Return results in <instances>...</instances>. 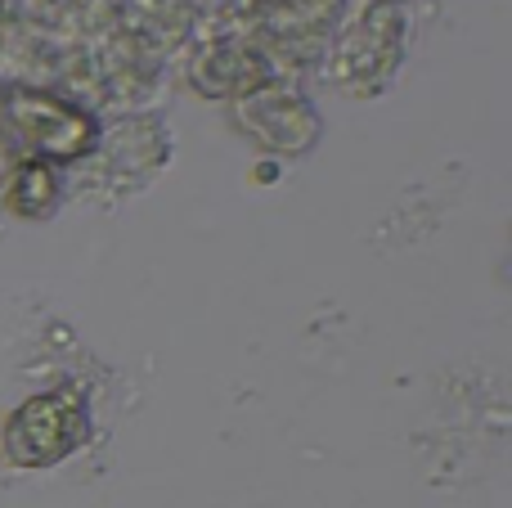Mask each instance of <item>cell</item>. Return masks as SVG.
I'll return each mask as SVG.
<instances>
[{"mask_svg":"<svg viewBox=\"0 0 512 508\" xmlns=\"http://www.w3.org/2000/svg\"><path fill=\"white\" fill-rule=\"evenodd\" d=\"M378 5H400V0H378Z\"/></svg>","mask_w":512,"mask_h":508,"instance_id":"obj_8","label":"cell"},{"mask_svg":"<svg viewBox=\"0 0 512 508\" xmlns=\"http://www.w3.org/2000/svg\"><path fill=\"white\" fill-rule=\"evenodd\" d=\"M171 135L162 126V117H131V122L113 126L108 135H99L95 149L86 158H95V176L104 185H144L153 171L167 162Z\"/></svg>","mask_w":512,"mask_h":508,"instance_id":"obj_4","label":"cell"},{"mask_svg":"<svg viewBox=\"0 0 512 508\" xmlns=\"http://www.w3.org/2000/svg\"><path fill=\"white\" fill-rule=\"evenodd\" d=\"M261 54L243 50V45H207L203 59L194 63V81L203 95H252L261 86Z\"/></svg>","mask_w":512,"mask_h":508,"instance_id":"obj_6","label":"cell"},{"mask_svg":"<svg viewBox=\"0 0 512 508\" xmlns=\"http://www.w3.org/2000/svg\"><path fill=\"white\" fill-rule=\"evenodd\" d=\"M54 194H59V180L45 162H18L14 180H9V207L23 216H45L54 207Z\"/></svg>","mask_w":512,"mask_h":508,"instance_id":"obj_7","label":"cell"},{"mask_svg":"<svg viewBox=\"0 0 512 508\" xmlns=\"http://www.w3.org/2000/svg\"><path fill=\"white\" fill-rule=\"evenodd\" d=\"M234 117L256 144L274 153H306L315 149L319 131H324L315 104L288 86H256L252 95L234 104Z\"/></svg>","mask_w":512,"mask_h":508,"instance_id":"obj_3","label":"cell"},{"mask_svg":"<svg viewBox=\"0 0 512 508\" xmlns=\"http://www.w3.org/2000/svg\"><path fill=\"white\" fill-rule=\"evenodd\" d=\"M81 428V410L68 396H36L9 423V455L18 464H54L68 455Z\"/></svg>","mask_w":512,"mask_h":508,"instance_id":"obj_5","label":"cell"},{"mask_svg":"<svg viewBox=\"0 0 512 508\" xmlns=\"http://www.w3.org/2000/svg\"><path fill=\"white\" fill-rule=\"evenodd\" d=\"M5 131L18 149L27 153L23 162H77L95 149L99 131L90 113L77 104L50 95V90H9L5 95Z\"/></svg>","mask_w":512,"mask_h":508,"instance_id":"obj_2","label":"cell"},{"mask_svg":"<svg viewBox=\"0 0 512 508\" xmlns=\"http://www.w3.org/2000/svg\"><path fill=\"white\" fill-rule=\"evenodd\" d=\"M409 41V18L400 5H378L373 0L333 45L328 72L346 95H382L396 81L400 63H405Z\"/></svg>","mask_w":512,"mask_h":508,"instance_id":"obj_1","label":"cell"}]
</instances>
